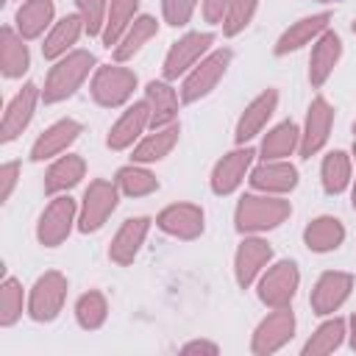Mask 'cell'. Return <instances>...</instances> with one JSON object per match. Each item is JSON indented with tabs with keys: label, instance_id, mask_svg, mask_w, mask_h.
I'll return each mask as SVG.
<instances>
[{
	"label": "cell",
	"instance_id": "obj_1",
	"mask_svg": "<svg viewBox=\"0 0 356 356\" xmlns=\"http://www.w3.org/2000/svg\"><path fill=\"white\" fill-rule=\"evenodd\" d=\"M292 206L281 195H242L234 211V225L239 234H261L286 222Z\"/></svg>",
	"mask_w": 356,
	"mask_h": 356
},
{
	"label": "cell",
	"instance_id": "obj_2",
	"mask_svg": "<svg viewBox=\"0 0 356 356\" xmlns=\"http://www.w3.org/2000/svg\"><path fill=\"white\" fill-rule=\"evenodd\" d=\"M92 70H95V56L89 50H70L50 67V72L44 78L42 100L50 106V103H61V100L72 97L81 89V83L89 78Z\"/></svg>",
	"mask_w": 356,
	"mask_h": 356
},
{
	"label": "cell",
	"instance_id": "obj_3",
	"mask_svg": "<svg viewBox=\"0 0 356 356\" xmlns=\"http://www.w3.org/2000/svg\"><path fill=\"white\" fill-rule=\"evenodd\" d=\"M231 58H234V53H231L228 47H217V50L206 53V56L184 75L181 100H184V103H197L200 97H206V95L220 83V78L225 75Z\"/></svg>",
	"mask_w": 356,
	"mask_h": 356
},
{
	"label": "cell",
	"instance_id": "obj_4",
	"mask_svg": "<svg viewBox=\"0 0 356 356\" xmlns=\"http://www.w3.org/2000/svg\"><path fill=\"white\" fill-rule=\"evenodd\" d=\"M120 203V186L114 181H106V178H95L86 192H83V200H81V209H78V231L81 234H92V231H100L103 222L114 214Z\"/></svg>",
	"mask_w": 356,
	"mask_h": 356
},
{
	"label": "cell",
	"instance_id": "obj_5",
	"mask_svg": "<svg viewBox=\"0 0 356 356\" xmlns=\"http://www.w3.org/2000/svg\"><path fill=\"white\" fill-rule=\"evenodd\" d=\"M298 286H300L298 264L289 259L275 261L259 275V300L267 309H289L298 295Z\"/></svg>",
	"mask_w": 356,
	"mask_h": 356
},
{
	"label": "cell",
	"instance_id": "obj_6",
	"mask_svg": "<svg viewBox=\"0 0 356 356\" xmlns=\"http://www.w3.org/2000/svg\"><path fill=\"white\" fill-rule=\"evenodd\" d=\"M92 97L97 106L103 108H120L131 100L134 89H136V72L120 64H108V67H97L92 75Z\"/></svg>",
	"mask_w": 356,
	"mask_h": 356
},
{
	"label": "cell",
	"instance_id": "obj_7",
	"mask_svg": "<svg viewBox=\"0 0 356 356\" xmlns=\"http://www.w3.org/2000/svg\"><path fill=\"white\" fill-rule=\"evenodd\" d=\"M78 222V206L70 195H53V200L44 206V211L39 214V222H36V239L39 245L44 248H58L72 225Z\"/></svg>",
	"mask_w": 356,
	"mask_h": 356
},
{
	"label": "cell",
	"instance_id": "obj_8",
	"mask_svg": "<svg viewBox=\"0 0 356 356\" xmlns=\"http://www.w3.org/2000/svg\"><path fill=\"white\" fill-rule=\"evenodd\" d=\"M67 300V278L58 270H47L44 275L36 278L28 295V314L36 323H50L58 317Z\"/></svg>",
	"mask_w": 356,
	"mask_h": 356
},
{
	"label": "cell",
	"instance_id": "obj_9",
	"mask_svg": "<svg viewBox=\"0 0 356 356\" xmlns=\"http://www.w3.org/2000/svg\"><path fill=\"white\" fill-rule=\"evenodd\" d=\"M214 44V33L209 31H192V33H184L181 39H175L164 56V81H175L181 75H186L206 53L209 47Z\"/></svg>",
	"mask_w": 356,
	"mask_h": 356
},
{
	"label": "cell",
	"instance_id": "obj_10",
	"mask_svg": "<svg viewBox=\"0 0 356 356\" xmlns=\"http://www.w3.org/2000/svg\"><path fill=\"white\" fill-rule=\"evenodd\" d=\"M331 128H334V106H331L323 95H317V97L309 103L306 122H303V128H300V147H298V153H300L303 159L317 156V153L325 147V142H328V136H331Z\"/></svg>",
	"mask_w": 356,
	"mask_h": 356
},
{
	"label": "cell",
	"instance_id": "obj_11",
	"mask_svg": "<svg viewBox=\"0 0 356 356\" xmlns=\"http://www.w3.org/2000/svg\"><path fill=\"white\" fill-rule=\"evenodd\" d=\"M295 334V314L292 309H273L253 331L250 339V350L256 356H270L275 350H281Z\"/></svg>",
	"mask_w": 356,
	"mask_h": 356
},
{
	"label": "cell",
	"instance_id": "obj_12",
	"mask_svg": "<svg viewBox=\"0 0 356 356\" xmlns=\"http://www.w3.org/2000/svg\"><path fill=\"white\" fill-rule=\"evenodd\" d=\"M253 156H256V150L248 147V145H239L231 153H225L214 164V170H211V178H209L211 192L214 195H231V192H236L239 184L245 181L250 164H253Z\"/></svg>",
	"mask_w": 356,
	"mask_h": 356
},
{
	"label": "cell",
	"instance_id": "obj_13",
	"mask_svg": "<svg viewBox=\"0 0 356 356\" xmlns=\"http://www.w3.org/2000/svg\"><path fill=\"white\" fill-rule=\"evenodd\" d=\"M353 292V275L342 270H325L312 289V312L320 317L334 314Z\"/></svg>",
	"mask_w": 356,
	"mask_h": 356
},
{
	"label": "cell",
	"instance_id": "obj_14",
	"mask_svg": "<svg viewBox=\"0 0 356 356\" xmlns=\"http://www.w3.org/2000/svg\"><path fill=\"white\" fill-rule=\"evenodd\" d=\"M42 100V89L36 83H25L6 106L3 111V122H0V139L3 142H14L33 120V111H36V103Z\"/></svg>",
	"mask_w": 356,
	"mask_h": 356
},
{
	"label": "cell",
	"instance_id": "obj_15",
	"mask_svg": "<svg viewBox=\"0 0 356 356\" xmlns=\"http://www.w3.org/2000/svg\"><path fill=\"white\" fill-rule=\"evenodd\" d=\"M273 261V248L270 242L259 239V236H245L234 253V275L236 284L242 289H248L253 281H259V275L267 270V264Z\"/></svg>",
	"mask_w": 356,
	"mask_h": 356
},
{
	"label": "cell",
	"instance_id": "obj_16",
	"mask_svg": "<svg viewBox=\"0 0 356 356\" xmlns=\"http://www.w3.org/2000/svg\"><path fill=\"white\" fill-rule=\"evenodd\" d=\"M156 225L175 239H197L203 234V209L195 203H172L156 214Z\"/></svg>",
	"mask_w": 356,
	"mask_h": 356
},
{
	"label": "cell",
	"instance_id": "obj_17",
	"mask_svg": "<svg viewBox=\"0 0 356 356\" xmlns=\"http://www.w3.org/2000/svg\"><path fill=\"white\" fill-rule=\"evenodd\" d=\"M275 106H278V92L275 89H264L261 95H256L245 111L239 114L236 120V128H234V142L236 145H248L253 136L261 134V128L270 122V117L275 114Z\"/></svg>",
	"mask_w": 356,
	"mask_h": 356
},
{
	"label": "cell",
	"instance_id": "obj_18",
	"mask_svg": "<svg viewBox=\"0 0 356 356\" xmlns=\"http://www.w3.org/2000/svg\"><path fill=\"white\" fill-rule=\"evenodd\" d=\"M250 186L256 192L264 195H286L298 186V170L295 164H289L286 159H273V161H261L250 170Z\"/></svg>",
	"mask_w": 356,
	"mask_h": 356
},
{
	"label": "cell",
	"instance_id": "obj_19",
	"mask_svg": "<svg viewBox=\"0 0 356 356\" xmlns=\"http://www.w3.org/2000/svg\"><path fill=\"white\" fill-rule=\"evenodd\" d=\"M150 222H153V220L145 217V214L128 217V220L117 228V234H114V239H111V245H108V259H111L114 264H120V267H128V264L136 259L139 248L145 245L147 231H150Z\"/></svg>",
	"mask_w": 356,
	"mask_h": 356
},
{
	"label": "cell",
	"instance_id": "obj_20",
	"mask_svg": "<svg viewBox=\"0 0 356 356\" xmlns=\"http://www.w3.org/2000/svg\"><path fill=\"white\" fill-rule=\"evenodd\" d=\"M339 58H342V39H339V33H334V31L328 28V31H323V33L314 39V44H312V56H309V83H312L314 89H320V86L331 78V72H334V67H337Z\"/></svg>",
	"mask_w": 356,
	"mask_h": 356
},
{
	"label": "cell",
	"instance_id": "obj_21",
	"mask_svg": "<svg viewBox=\"0 0 356 356\" xmlns=\"http://www.w3.org/2000/svg\"><path fill=\"white\" fill-rule=\"evenodd\" d=\"M81 122L72 120V117H64L58 122H53L50 128H44L33 147H31V161H44V159H53V156H61L78 136H81Z\"/></svg>",
	"mask_w": 356,
	"mask_h": 356
},
{
	"label": "cell",
	"instance_id": "obj_22",
	"mask_svg": "<svg viewBox=\"0 0 356 356\" xmlns=\"http://www.w3.org/2000/svg\"><path fill=\"white\" fill-rule=\"evenodd\" d=\"M328 22H331V14H328V11L300 17L298 22H292V25L278 36L273 53H275V56H289V53H295V50L312 44L323 31H328Z\"/></svg>",
	"mask_w": 356,
	"mask_h": 356
},
{
	"label": "cell",
	"instance_id": "obj_23",
	"mask_svg": "<svg viewBox=\"0 0 356 356\" xmlns=\"http://www.w3.org/2000/svg\"><path fill=\"white\" fill-rule=\"evenodd\" d=\"M145 128H150V108H147L145 100H136V103H131V106L120 114V120L111 125V131H108V136H106V145H108L111 150H125V147H131V145L142 136Z\"/></svg>",
	"mask_w": 356,
	"mask_h": 356
},
{
	"label": "cell",
	"instance_id": "obj_24",
	"mask_svg": "<svg viewBox=\"0 0 356 356\" xmlns=\"http://www.w3.org/2000/svg\"><path fill=\"white\" fill-rule=\"evenodd\" d=\"M145 103L150 108V128H167L178 120V92L170 81H150L145 86Z\"/></svg>",
	"mask_w": 356,
	"mask_h": 356
},
{
	"label": "cell",
	"instance_id": "obj_25",
	"mask_svg": "<svg viewBox=\"0 0 356 356\" xmlns=\"http://www.w3.org/2000/svg\"><path fill=\"white\" fill-rule=\"evenodd\" d=\"M81 33H86V25H83V17H81V14H67V17H61L58 22H53L50 33L44 36L42 56L50 58V61H58L61 56H67V53L72 50V44L81 39Z\"/></svg>",
	"mask_w": 356,
	"mask_h": 356
},
{
	"label": "cell",
	"instance_id": "obj_26",
	"mask_svg": "<svg viewBox=\"0 0 356 356\" xmlns=\"http://www.w3.org/2000/svg\"><path fill=\"white\" fill-rule=\"evenodd\" d=\"M342 242H345V225H342L337 217H331V214L314 217V220L303 228V245H306L312 253H331V250H337Z\"/></svg>",
	"mask_w": 356,
	"mask_h": 356
},
{
	"label": "cell",
	"instance_id": "obj_27",
	"mask_svg": "<svg viewBox=\"0 0 356 356\" xmlns=\"http://www.w3.org/2000/svg\"><path fill=\"white\" fill-rule=\"evenodd\" d=\"M31 67V53L25 39L19 36L17 28L3 25L0 28V70L6 78H19Z\"/></svg>",
	"mask_w": 356,
	"mask_h": 356
},
{
	"label": "cell",
	"instance_id": "obj_28",
	"mask_svg": "<svg viewBox=\"0 0 356 356\" xmlns=\"http://www.w3.org/2000/svg\"><path fill=\"white\" fill-rule=\"evenodd\" d=\"M86 175V161L75 153H67V156H58L47 172H44V192L47 195H64L70 192L81 178Z\"/></svg>",
	"mask_w": 356,
	"mask_h": 356
},
{
	"label": "cell",
	"instance_id": "obj_29",
	"mask_svg": "<svg viewBox=\"0 0 356 356\" xmlns=\"http://www.w3.org/2000/svg\"><path fill=\"white\" fill-rule=\"evenodd\" d=\"M159 33V22L150 17V14H139L131 25H128V31L122 33V39L111 47V56H114V61L117 64H122V61H131L153 36Z\"/></svg>",
	"mask_w": 356,
	"mask_h": 356
},
{
	"label": "cell",
	"instance_id": "obj_30",
	"mask_svg": "<svg viewBox=\"0 0 356 356\" xmlns=\"http://www.w3.org/2000/svg\"><path fill=\"white\" fill-rule=\"evenodd\" d=\"M53 14H56V6L53 0H25L19 8H17V31L19 36L28 42V39H39L44 33V28H50L53 22Z\"/></svg>",
	"mask_w": 356,
	"mask_h": 356
},
{
	"label": "cell",
	"instance_id": "obj_31",
	"mask_svg": "<svg viewBox=\"0 0 356 356\" xmlns=\"http://www.w3.org/2000/svg\"><path fill=\"white\" fill-rule=\"evenodd\" d=\"M178 134H181L178 122H172V125H167V128H156L153 134H147L145 139L136 142L131 159H134L136 164H153V161H161V159L170 156V150L178 145Z\"/></svg>",
	"mask_w": 356,
	"mask_h": 356
},
{
	"label": "cell",
	"instance_id": "obj_32",
	"mask_svg": "<svg viewBox=\"0 0 356 356\" xmlns=\"http://www.w3.org/2000/svg\"><path fill=\"white\" fill-rule=\"evenodd\" d=\"M300 147V128L286 120V122H278L275 128H270L261 139V159L264 161H273V159H286L292 156L295 150Z\"/></svg>",
	"mask_w": 356,
	"mask_h": 356
},
{
	"label": "cell",
	"instance_id": "obj_33",
	"mask_svg": "<svg viewBox=\"0 0 356 356\" xmlns=\"http://www.w3.org/2000/svg\"><path fill=\"white\" fill-rule=\"evenodd\" d=\"M350 156L345 150H331L325 153L320 164V184L325 195H342L350 186Z\"/></svg>",
	"mask_w": 356,
	"mask_h": 356
},
{
	"label": "cell",
	"instance_id": "obj_34",
	"mask_svg": "<svg viewBox=\"0 0 356 356\" xmlns=\"http://www.w3.org/2000/svg\"><path fill=\"white\" fill-rule=\"evenodd\" d=\"M345 334H348V323L342 317H331V320L320 323L317 331L306 339L303 356H325V353H334L345 342Z\"/></svg>",
	"mask_w": 356,
	"mask_h": 356
},
{
	"label": "cell",
	"instance_id": "obj_35",
	"mask_svg": "<svg viewBox=\"0 0 356 356\" xmlns=\"http://www.w3.org/2000/svg\"><path fill=\"white\" fill-rule=\"evenodd\" d=\"M136 8H139V0H111L108 3V17H106V28L100 33L103 44L111 50L122 33L128 31V25L136 19Z\"/></svg>",
	"mask_w": 356,
	"mask_h": 356
},
{
	"label": "cell",
	"instance_id": "obj_36",
	"mask_svg": "<svg viewBox=\"0 0 356 356\" xmlns=\"http://www.w3.org/2000/svg\"><path fill=\"white\" fill-rule=\"evenodd\" d=\"M114 184L120 186L122 195L128 197H145V195H153L159 189V181L150 170H145L142 164H128V167H120L117 175H114Z\"/></svg>",
	"mask_w": 356,
	"mask_h": 356
},
{
	"label": "cell",
	"instance_id": "obj_37",
	"mask_svg": "<svg viewBox=\"0 0 356 356\" xmlns=\"http://www.w3.org/2000/svg\"><path fill=\"white\" fill-rule=\"evenodd\" d=\"M106 317H108V300H106L103 292L89 289V292H83V295L75 300V320H78L81 328L97 331V328L106 323Z\"/></svg>",
	"mask_w": 356,
	"mask_h": 356
},
{
	"label": "cell",
	"instance_id": "obj_38",
	"mask_svg": "<svg viewBox=\"0 0 356 356\" xmlns=\"http://www.w3.org/2000/svg\"><path fill=\"white\" fill-rule=\"evenodd\" d=\"M19 317H22V284L6 275L0 284V325L11 328Z\"/></svg>",
	"mask_w": 356,
	"mask_h": 356
},
{
	"label": "cell",
	"instance_id": "obj_39",
	"mask_svg": "<svg viewBox=\"0 0 356 356\" xmlns=\"http://www.w3.org/2000/svg\"><path fill=\"white\" fill-rule=\"evenodd\" d=\"M256 8H259V0H231L228 14H225V19H222V33H225V36L242 33V31L250 25Z\"/></svg>",
	"mask_w": 356,
	"mask_h": 356
},
{
	"label": "cell",
	"instance_id": "obj_40",
	"mask_svg": "<svg viewBox=\"0 0 356 356\" xmlns=\"http://www.w3.org/2000/svg\"><path fill=\"white\" fill-rule=\"evenodd\" d=\"M108 3L111 0H75L78 14L83 17L86 33L89 36H100L106 28V17H108Z\"/></svg>",
	"mask_w": 356,
	"mask_h": 356
},
{
	"label": "cell",
	"instance_id": "obj_41",
	"mask_svg": "<svg viewBox=\"0 0 356 356\" xmlns=\"http://www.w3.org/2000/svg\"><path fill=\"white\" fill-rule=\"evenodd\" d=\"M200 0H161V14H164V22L172 25V28H181L192 19L195 8H197Z\"/></svg>",
	"mask_w": 356,
	"mask_h": 356
},
{
	"label": "cell",
	"instance_id": "obj_42",
	"mask_svg": "<svg viewBox=\"0 0 356 356\" xmlns=\"http://www.w3.org/2000/svg\"><path fill=\"white\" fill-rule=\"evenodd\" d=\"M19 181V161H6L0 167V203H6Z\"/></svg>",
	"mask_w": 356,
	"mask_h": 356
},
{
	"label": "cell",
	"instance_id": "obj_43",
	"mask_svg": "<svg viewBox=\"0 0 356 356\" xmlns=\"http://www.w3.org/2000/svg\"><path fill=\"white\" fill-rule=\"evenodd\" d=\"M228 6H231V0H203V17H206V22L222 25V19L228 14Z\"/></svg>",
	"mask_w": 356,
	"mask_h": 356
},
{
	"label": "cell",
	"instance_id": "obj_44",
	"mask_svg": "<svg viewBox=\"0 0 356 356\" xmlns=\"http://www.w3.org/2000/svg\"><path fill=\"white\" fill-rule=\"evenodd\" d=\"M181 353H186V356H192V353H209V356H217L220 348H217V342H209V339H192V342H186V345L181 348Z\"/></svg>",
	"mask_w": 356,
	"mask_h": 356
},
{
	"label": "cell",
	"instance_id": "obj_45",
	"mask_svg": "<svg viewBox=\"0 0 356 356\" xmlns=\"http://www.w3.org/2000/svg\"><path fill=\"white\" fill-rule=\"evenodd\" d=\"M348 325H350V331H348V337H350V348L356 350V312L350 314V323H348Z\"/></svg>",
	"mask_w": 356,
	"mask_h": 356
},
{
	"label": "cell",
	"instance_id": "obj_46",
	"mask_svg": "<svg viewBox=\"0 0 356 356\" xmlns=\"http://www.w3.org/2000/svg\"><path fill=\"white\" fill-rule=\"evenodd\" d=\"M350 203H353V211H356V181H353V186H350Z\"/></svg>",
	"mask_w": 356,
	"mask_h": 356
},
{
	"label": "cell",
	"instance_id": "obj_47",
	"mask_svg": "<svg viewBox=\"0 0 356 356\" xmlns=\"http://www.w3.org/2000/svg\"><path fill=\"white\" fill-rule=\"evenodd\" d=\"M314 3H339V0H314Z\"/></svg>",
	"mask_w": 356,
	"mask_h": 356
},
{
	"label": "cell",
	"instance_id": "obj_48",
	"mask_svg": "<svg viewBox=\"0 0 356 356\" xmlns=\"http://www.w3.org/2000/svg\"><path fill=\"white\" fill-rule=\"evenodd\" d=\"M353 161H356V139H353Z\"/></svg>",
	"mask_w": 356,
	"mask_h": 356
},
{
	"label": "cell",
	"instance_id": "obj_49",
	"mask_svg": "<svg viewBox=\"0 0 356 356\" xmlns=\"http://www.w3.org/2000/svg\"><path fill=\"white\" fill-rule=\"evenodd\" d=\"M350 28H353V33H356V19H353V22H350Z\"/></svg>",
	"mask_w": 356,
	"mask_h": 356
},
{
	"label": "cell",
	"instance_id": "obj_50",
	"mask_svg": "<svg viewBox=\"0 0 356 356\" xmlns=\"http://www.w3.org/2000/svg\"><path fill=\"white\" fill-rule=\"evenodd\" d=\"M353 134H356V122H353Z\"/></svg>",
	"mask_w": 356,
	"mask_h": 356
}]
</instances>
